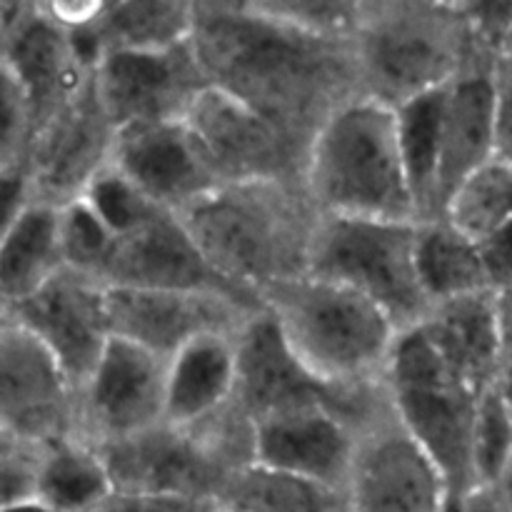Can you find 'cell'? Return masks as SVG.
I'll use <instances>...</instances> for the list:
<instances>
[{
    "mask_svg": "<svg viewBox=\"0 0 512 512\" xmlns=\"http://www.w3.org/2000/svg\"><path fill=\"white\" fill-rule=\"evenodd\" d=\"M190 48L210 88L313 143L320 125L358 98L353 40L300 33L253 3H193Z\"/></svg>",
    "mask_w": 512,
    "mask_h": 512,
    "instance_id": "obj_1",
    "label": "cell"
},
{
    "mask_svg": "<svg viewBox=\"0 0 512 512\" xmlns=\"http://www.w3.org/2000/svg\"><path fill=\"white\" fill-rule=\"evenodd\" d=\"M210 268L260 300L273 285L308 275L323 215L303 183L220 185L178 215Z\"/></svg>",
    "mask_w": 512,
    "mask_h": 512,
    "instance_id": "obj_2",
    "label": "cell"
},
{
    "mask_svg": "<svg viewBox=\"0 0 512 512\" xmlns=\"http://www.w3.org/2000/svg\"><path fill=\"white\" fill-rule=\"evenodd\" d=\"M483 48L460 3L360 0L358 95L398 110L453 83Z\"/></svg>",
    "mask_w": 512,
    "mask_h": 512,
    "instance_id": "obj_3",
    "label": "cell"
},
{
    "mask_svg": "<svg viewBox=\"0 0 512 512\" xmlns=\"http://www.w3.org/2000/svg\"><path fill=\"white\" fill-rule=\"evenodd\" d=\"M305 190L325 218L420 223L395 110L360 95L340 105L310 143Z\"/></svg>",
    "mask_w": 512,
    "mask_h": 512,
    "instance_id": "obj_4",
    "label": "cell"
},
{
    "mask_svg": "<svg viewBox=\"0 0 512 512\" xmlns=\"http://www.w3.org/2000/svg\"><path fill=\"white\" fill-rule=\"evenodd\" d=\"M298 363L325 385L380 383L398 343L393 320L363 295L303 275L260 293Z\"/></svg>",
    "mask_w": 512,
    "mask_h": 512,
    "instance_id": "obj_5",
    "label": "cell"
},
{
    "mask_svg": "<svg viewBox=\"0 0 512 512\" xmlns=\"http://www.w3.org/2000/svg\"><path fill=\"white\" fill-rule=\"evenodd\" d=\"M98 450L115 493L170 495L218 505L230 478L255 463V425L233 400L193 428L163 423Z\"/></svg>",
    "mask_w": 512,
    "mask_h": 512,
    "instance_id": "obj_6",
    "label": "cell"
},
{
    "mask_svg": "<svg viewBox=\"0 0 512 512\" xmlns=\"http://www.w3.org/2000/svg\"><path fill=\"white\" fill-rule=\"evenodd\" d=\"M383 380L400 423L443 475L450 512H460L465 500L480 490L473 443L483 395L450 373L420 328L398 335Z\"/></svg>",
    "mask_w": 512,
    "mask_h": 512,
    "instance_id": "obj_7",
    "label": "cell"
},
{
    "mask_svg": "<svg viewBox=\"0 0 512 512\" xmlns=\"http://www.w3.org/2000/svg\"><path fill=\"white\" fill-rule=\"evenodd\" d=\"M415 243L418 223L323 215L308 275L363 295L405 333L418 328L433 310L418 278Z\"/></svg>",
    "mask_w": 512,
    "mask_h": 512,
    "instance_id": "obj_8",
    "label": "cell"
},
{
    "mask_svg": "<svg viewBox=\"0 0 512 512\" xmlns=\"http://www.w3.org/2000/svg\"><path fill=\"white\" fill-rule=\"evenodd\" d=\"M235 343H238L235 403L253 420V425L285 410L328 408L358 435L393 408L385 380L340 388V385H325L323 380L310 375L290 353L278 325L265 308L248 320Z\"/></svg>",
    "mask_w": 512,
    "mask_h": 512,
    "instance_id": "obj_9",
    "label": "cell"
},
{
    "mask_svg": "<svg viewBox=\"0 0 512 512\" xmlns=\"http://www.w3.org/2000/svg\"><path fill=\"white\" fill-rule=\"evenodd\" d=\"M190 135L218 185L303 183L310 143L250 105L208 88L185 115Z\"/></svg>",
    "mask_w": 512,
    "mask_h": 512,
    "instance_id": "obj_10",
    "label": "cell"
},
{
    "mask_svg": "<svg viewBox=\"0 0 512 512\" xmlns=\"http://www.w3.org/2000/svg\"><path fill=\"white\" fill-rule=\"evenodd\" d=\"M0 435L20 445L78 438V388L8 315L0 323Z\"/></svg>",
    "mask_w": 512,
    "mask_h": 512,
    "instance_id": "obj_11",
    "label": "cell"
},
{
    "mask_svg": "<svg viewBox=\"0 0 512 512\" xmlns=\"http://www.w3.org/2000/svg\"><path fill=\"white\" fill-rule=\"evenodd\" d=\"M350 512H450L448 488L393 408L358 433L348 480Z\"/></svg>",
    "mask_w": 512,
    "mask_h": 512,
    "instance_id": "obj_12",
    "label": "cell"
},
{
    "mask_svg": "<svg viewBox=\"0 0 512 512\" xmlns=\"http://www.w3.org/2000/svg\"><path fill=\"white\" fill-rule=\"evenodd\" d=\"M165 370L168 363L140 345L110 340L78 390V438L105 448L163 425Z\"/></svg>",
    "mask_w": 512,
    "mask_h": 512,
    "instance_id": "obj_13",
    "label": "cell"
},
{
    "mask_svg": "<svg viewBox=\"0 0 512 512\" xmlns=\"http://www.w3.org/2000/svg\"><path fill=\"white\" fill-rule=\"evenodd\" d=\"M115 133L90 75L78 93L35 130L25 160L35 203L65 208L83 198L110 165Z\"/></svg>",
    "mask_w": 512,
    "mask_h": 512,
    "instance_id": "obj_14",
    "label": "cell"
},
{
    "mask_svg": "<svg viewBox=\"0 0 512 512\" xmlns=\"http://www.w3.org/2000/svg\"><path fill=\"white\" fill-rule=\"evenodd\" d=\"M260 310L223 293L108 288L113 338L140 345L165 363L205 335H238Z\"/></svg>",
    "mask_w": 512,
    "mask_h": 512,
    "instance_id": "obj_15",
    "label": "cell"
},
{
    "mask_svg": "<svg viewBox=\"0 0 512 512\" xmlns=\"http://www.w3.org/2000/svg\"><path fill=\"white\" fill-rule=\"evenodd\" d=\"M95 90L115 130L185 120L210 88L190 43L160 53H110L93 70Z\"/></svg>",
    "mask_w": 512,
    "mask_h": 512,
    "instance_id": "obj_16",
    "label": "cell"
},
{
    "mask_svg": "<svg viewBox=\"0 0 512 512\" xmlns=\"http://www.w3.org/2000/svg\"><path fill=\"white\" fill-rule=\"evenodd\" d=\"M5 315L50 350L78 390L113 340L108 288L68 268Z\"/></svg>",
    "mask_w": 512,
    "mask_h": 512,
    "instance_id": "obj_17",
    "label": "cell"
},
{
    "mask_svg": "<svg viewBox=\"0 0 512 512\" xmlns=\"http://www.w3.org/2000/svg\"><path fill=\"white\" fill-rule=\"evenodd\" d=\"M0 63L23 85L35 115V130L63 108L93 75L75 40L38 3H5Z\"/></svg>",
    "mask_w": 512,
    "mask_h": 512,
    "instance_id": "obj_18",
    "label": "cell"
},
{
    "mask_svg": "<svg viewBox=\"0 0 512 512\" xmlns=\"http://www.w3.org/2000/svg\"><path fill=\"white\" fill-rule=\"evenodd\" d=\"M110 165L170 215H183L220 188L185 120L125 125L115 133Z\"/></svg>",
    "mask_w": 512,
    "mask_h": 512,
    "instance_id": "obj_19",
    "label": "cell"
},
{
    "mask_svg": "<svg viewBox=\"0 0 512 512\" xmlns=\"http://www.w3.org/2000/svg\"><path fill=\"white\" fill-rule=\"evenodd\" d=\"M105 288L133 290H193L223 293L263 308L258 298L220 278L178 215L160 213L135 233L115 240L103 273Z\"/></svg>",
    "mask_w": 512,
    "mask_h": 512,
    "instance_id": "obj_20",
    "label": "cell"
},
{
    "mask_svg": "<svg viewBox=\"0 0 512 512\" xmlns=\"http://www.w3.org/2000/svg\"><path fill=\"white\" fill-rule=\"evenodd\" d=\"M358 435L328 408H295L255 423V463L348 495Z\"/></svg>",
    "mask_w": 512,
    "mask_h": 512,
    "instance_id": "obj_21",
    "label": "cell"
},
{
    "mask_svg": "<svg viewBox=\"0 0 512 512\" xmlns=\"http://www.w3.org/2000/svg\"><path fill=\"white\" fill-rule=\"evenodd\" d=\"M500 55L483 48L443 93V158H440V200L473 170L493 160L495 70ZM443 215V213H440Z\"/></svg>",
    "mask_w": 512,
    "mask_h": 512,
    "instance_id": "obj_22",
    "label": "cell"
},
{
    "mask_svg": "<svg viewBox=\"0 0 512 512\" xmlns=\"http://www.w3.org/2000/svg\"><path fill=\"white\" fill-rule=\"evenodd\" d=\"M418 328L460 383L480 395L495 388L500 370L495 293H475L435 305Z\"/></svg>",
    "mask_w": 512,
    "mask_h": 512,
    "instance_id": "obj_23",
    "label": "cell"
},
{
    "mask_svg": "<svg viewBox=\"0 0 512 512\" xmlns=\"http://www.w3.org/2000/svg\"><path fill=\"white\" fill-rule=\"evenodd\" d=\"M238 335H205L168 360L165 370V423L193 428L235 400L238 388Z\"/></svg>",
    "mask_w": 512,
    "mask_h": 512,
    "instance_id": "obj_24",
    "label": "cell"
},
{
    "mask_svg": "<svg viewBox=\"0 0 512 512\" xmlns=\"http://www.w3.org/2000/svg\"><path fill=\"white\" fill-rule=\"evenodd\" d=\"M63 268L60 208L33 203L0 243V310L33 298Z\"/></svg>",
    "mask_w": 512,
    "mask_h": 512,
    "instance_id": "obj_25",
    "label": "cell"
},
{
    "mask_svg": "<svg viewBox=\"0 0 512 512\" xmlns=\"http://www.w3.org/2000/svg\"><path fill=\"white\" fill-rule=\"evenodd\" d=\"M100 58L110 53H160L190 43L193 3L183 0H118L85 28Z\"/></svg>",
    "mask_w": 512,
    "mask_h": 512,
    "instance_id": "obj_26",
    "label": "cell"
},
{
    "mask_svg": "<svg viewBox=\"0 0 512 512\" xmlns=\"http://www.w3.org/2000/svg\"><path fill=\"white\" fill-rule=\"evenodd\" d=\"M113 493L98 448L80 438L40 445L38 505L48 512H95Z\"/></svg>",
    "mask_w": 512,
    "mask_h": 512,
    "instance_id": "obj_27",
    "label": "cell"
},
{
    "mask_svg": "<svg viewBox=\"0 0 512 512\" xmlns=\"http://www.w3.org/2000/svg\"><path fill=\"white\" fill-rule=\"evenodd\" d=\"M415 265L425 298L433 308L465 295L490 293L478 243L460 235L443 218L418 223Z\"/></svg>",
    "mask_w": 512,
    "mask_h": 512,
    "instance_id": "obj_28",
    "label": "cell"
},
{
    "mask_svg": "<svg viewBox=\"0 0 512 512\" xmlns=\"http://www.w3.org/2000/svg\"><path fill=\"white\" fill-rule=\"evenodd\" d=\"M223 512H350L348 495L300 475L250 463L230 478L218 500Z\"/></svg>",
    "mask_w": 512,
    "mask_h": 512,
    "instance_id": "obj_29",
    "label": "cell"
},
{
    "mask_svg": "<svg viewBox=\"0 0 512 512\" xmlns=\"http://www.w3.org/2000/svg\"><path fill=\"white\" fill-rule=\"evenodd\" d=\"M443 90L410 100L395 110L398 115L400 150L413 188L420 223L438 220L443 213L440 200V158H443Z\"/></svg>",
    "mask_w": 512,
    "mask_h": 512,
    "instance_id": "obj_30",
    "label": "cell"
},
{
    "mask_svg": "<svg viewBox=\"0 0 512 512\" xmlns=\"http://www.w3.org/2000/svg\"><path fill=\"white\" fill-rule=\"evenodd\" d=\"M440 218L473 243L512 225V168L488 160L468 175L445 200Z\"/></svg>",
    "mask_w": 512,
    "mask_h": 512,
    "instance_id": "obj_31",
    "label": "cell"
},
{
    "mask_svg": "<svg viewBox=\"0 0 512 512\" xmlns=\"http://www.w3.org/2000/svg\"><path fill=\"white\" fill-rule=\"evenodd\" d=\"M60 248L65 268L103 285L105 265L115 248V235L83 198L60 208Z\"/></svg>",
    "mask_w": 512,
    "mask_h": 512,
    "instance_id": "obj_32",
    "label": "cell"
},
{
    "mask_svg": "<svg viewBox=\"0 0 512 512\" xmlns=\"http://www.w3.org/2000/svg\"><path fill=\"white\" fill-rule=\"evenodd\" d=\"M95 215L103 220L105 228L115 235V240L135 233L150 220L158 218L165 210L155 208L125 175H120L113 165L103 170L98 178L90 183L83 195Z\"/></svg>",
    "mask_w": 512,
    "mask_h": 512,
    "instance_id": "obj_33",
    "label": "cell"
},
{
    "mask_svg": "<svg viewBox=\"0 0 512 512\" xmlns=\"http://www.w3.org/2000/svg\"><path fill=\"white\" fill-rule=\"evenodd\" d=\"M260 13L300 33L325 40H353L360 0H250Z\"/></svg>",
    "mask_w": 512,
    "mask_h": 512,
    "instance_id": "obj_34",
    "label": "cell"
},
{
    "mask_svg": "<svg viewBox=\"0 0 512 512\" xmlns=\"http://www.w3.org/2000/svg\"><path fill=\"white\" fill-rule=\"evenodd\" d=\"M473 463L480 490L500 488L512 468V415L495 388L480 398Z\"/></svg>",
    "mask_w": 512,
    "mask_h": 512,
    "instance_id": "obj_35",
    "label": "cell"
},
{
    "mask_svg": "<svg viewBox=\"0 0 512 512\" xmlns=\"http://www.w3.org/2000/svg\"><path fill=\"white\" fill-rule=\"evenodd\" d=\"M35 138V115L23 85L0 63V170L25 165Z\"/></svg>",
    "mask_w": 512,
    "mask_h": 512,
    "instance_id": "obj_36",
    "label": "cell"
},
{
    "mask_svg": "<svg viewBox=\"0 0 512 512\" xmlns=\"http://www.w3.org/2000/svg\"><path fill=\"white\" fill-rule=\"evenodd\" d=\"M40 445H8L0 450V512L38 503Z\"/></svg>",
    "mask_w": 512,
    "mask_h": 512,
    "instance_id": "obj_37",
    "label": "cell"
},
{
    "mask_svg": "<svg viewBox=\"0 0 512 512\" xmlns=\"http://www.w3.org/2000/svg\"><path fill=\"white\" fill-rule=\"evenodd\" d=\"M463 13L473 28L475 38L488 45L498 55H503L505 43L512 33V3H495V0H468Z\"/></svg>",
    "mask_w": 512,
    "mask_h": 512,
    "instance_id": "obj_38",
    "label": "cell"
},
{
    "mask_svg": "<svg viewBox=\"0 0 512 512\" xmlns=\"http://www.w3.org/2000/svg\"><path fill=\"white\" fill-rule=\"evenodd\" d=\"M35 203L28 165L0 170V243Z\"/></svg>",
    "mask_w": 512,
    "mask_h": 512,
    "instance_id": "obj_39",
    "label": "cell"
},
{
    "mask_svg": "<svg viewBox=\"0 0 512 512\" xmlns=\"http://www.w3.org/2000/svg\"><path fill=\"white\" fill-rule=\"evenodd\" d=\"M493 158L512 168V68L503 58L495 70Z\"/></svg>",
    "mask_w": 512,
    "mask_h": 512,
    "instance_id": "obj_40",
    "label": "cell"
},
{
    "mask_svg": "<svg viewBox=\"0 0 512 512\" xmlns=\"http://www.w3.org/2000/svg\"><path fill=\"white\" fill-rule=\"evenodd\" d=\"M478 253L490 293L512 290V225L478 243Z\"/></svg>",
    "mask_w": 512,
    "mask_h": 512,
    "instance_id": "obj_41",
    "label": "cell"
},
{
    "mask_svg": "<svg viewBox=\"0 0 512 512\" xmlns=\"http://www.w3.org/2000/svg\"><path fill=\"white\" fill-rule=\"evenodd\" d=\"M218 505L198 500L170 498V495L113 493L95 512H218Z\"/></svg>",
    "mask_w": 512,
    "mask_h": 512,
    "instance_id": "obj_42",
    "label": "cell"
},
{
    "mask_svg": "<svg viewBox=\"0 0 512 512\" xmlns=\"http://www.w3.org/2000/svg\"><path fill=\"white\" fill-rule=\"evenodd\" d=\"M103 0H93V3H78V0H48L43 3L45 13L50 15V20L60 25L68 33L75 30H83L88 25H93L98 20V15L103 13Z\"/></svg>",
    "mask_w": 512,
    "mask_h": 512,
    "instance_id": "obj_43",
    "label": "cell"
},
{
    "mask_svg": "<svg viewBox=\"0 0 512 512\" xmlns=\"http://www.w3.org/2000/svg\"><path fill=\"white\" fill-rule=\"evenodd\" d=\"M460 512H510V508L498 488H485L478 490L475 495H470V498L465 500L463 508H460Z\"/></svg>",
    "mask_w": 512,
    "mask_h": 512,
    "instance_id": "obj_44",
    "label": "cell"
},
{
    "mask_svg": "<svg viewBox=\"0 0 512 512\" xmlns=\"http://www.w3.org/2000/svg\"><path fill=\"white\" fill-rule=\"evenodd\" d=\"M495 390H498L505 408H508L512 415V350H503V353H500V370H498V383H495Z\"/></svg>",
    "mask_w": 512,
    "mask_h": 512,
    "instance_id": "obj_45",
    "label": "cell"
},
{
    "mask_svg": "<svg viewBox=\"0 0 512 512\" xmlns=\"http://www.w3.org/2000/svg\"><path fill=\"white\" fill-rule=\"evenodd\" d=\"M498 490H500V493H503L505 503H508V508L512 512V468L508 470V475H505V480H503V483H500Z\"/></svg>",
    "mask_w": 512,
    "mask_h": 512,
    "instance_id": "obj_46",
    "label": "cell"
},
{
    "mask_svg": "<svg viewBox=\"0 0 512 512\" xmlns=\"http://www.w3.org/2000/svg\"><path fill=\"white\" fill-rule=\"evenodd\" d=\"M500 58H503L505 63H508L510 68H512V33H510L508 43H505V48H503V55H500Z\"/></svg>",
    "mask_w": 512,
    "mask_h": 512,
    "instance_id": "obj_47",
    "label": "cell"
},
{
    "mask_svg": "<svg viewBox=\"0 0 512 512\" xmlns=\"http://www.w3.org/2000/svg\"><path fill=\"white\" fill-rule=\"evenodd\" d=\"M8 445H15V443H13V440H8V438H3V435H0V450L8 448Z\"/></svg>",
    "mask_w": 512,
    "mask_h": 512,
    "instance_id": "obj_48",
    "label": "cell"
},
{
    "mask_svg": "<svg viewBox=\"0 0 512 512\" xmlns=\"http://www.w3.org/2000/svg\"><path fill=\"white\" fill-rule=\"evenodd\" d=\"M3 10H5V3H0V28H3Z\"/></svg>",
    "mask_w": 512,
    "mask_h": 512,
    "instance_id": "obj_49",
    "label": "cell"
},
{
    "mask_svg": "<svg viewBox=\"0 0 512 512\" xmlns=\"http://www.w3.org/2000/svg\"><path fill=\"white\" fill-rule=\"evenodd\" d=\"M3 320H5V313H3V310H0V323H3Z\"/></svg>",
    "mask_w": 512,
    "mask_h": 512,
    "instance_id": "obj_50",
    "label": "cell"
},
{
    "mask_svg": "<svg viewBox=\"0 0 512 512\" xmlns=\"http://www.w3.org/2000/svg\"><path fill=\"white\" fill-rule=\"evenodd\" d=\"M218 512H223V510H218Z\"/></svg>",
    "mask_w": 512,
    "mask_h": 512,
    "instance_id": "obj_51",
    "label": "cell"
}]
</instances>
